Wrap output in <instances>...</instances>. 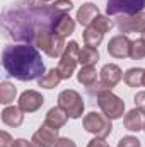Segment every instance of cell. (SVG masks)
Instances as JSON below:
<instances>
[{
	"instance_id": "cell-31",
	"label": "cell",
	"mask_w": 145,
	"mask_h": 147,
	"mask_svg": "<svg viewBox=\"0 0 145 147\" xmlns=\"http://www.w3.org/2000/svg\"><path fill=\"white\" fill-rule=\"evenodd\" d=\"M135 105H137V108H142V110H145V91L138 92V94L135 96Z\"/></svg>"
},
{
	"instance_id": "cell-37",
	"label": "cell",
	"mask_w": 145,
	"mask_h": 147,
	"mask_svg": "<svg viewBox=\"0 0 145 147\" xmlns=\"http://www.w3.org/2000/svg\"><path fill=\"white\" fill-rule=\"evenodd\" d=\"M144 130H145V128H144Z\"/></svg>"
},
{
	"instance_id": "cell-3",
	"label": "cell",
	"mask_w": 145,
	"mask_h": 147,
	"mask_svg": "<svg viewBox=\"0 0 145 147\" xmlns=\"http://www.w3.org/2000/svg\"><path fill=\"white\" fill-rule=\"evenodd\" d=\"M34 46L43 50L48 57L56 58V57H62L67 45H65V38L55 34V31H44L34 39Z\"/></svg>"
},
{
	"instance_id": "cell-32",
	"label": "cell",
	"mask_w": 145,
	"mask_h": 147,
	"mask_svg": "<svg viewBox=\"0 0 145 147\" xmlns=\"http://www.w3.org/2000/svg\"><path fill=\"white\" fill-rule=\"evenodd\" d=\"M87 147H109V146L104 142V139L96 137V139H92V140L89 142V146H87Z\"/></svg>"
},
{
	"instance_id": "cell-33",
	"label": "cell",
	"mask_w": 145,
	"mask_h": 147,
	"mask_svg": "<svg viewBox=\"0 0 145 147\" xmlns=\"http://www.w3.org/2000/svg\"><path fill=\"white\" fill-rule=\"evenodd\" d=\"M12 147H33V142H28L26 139H17V140H14Z\"/></svg>"
},
{
	"instance_id": "cell-25",
	"label": "cell",
	"mask_w": 145,
	"mask_h": 147,
	"mask_svg": "<svg viewBox=\"0 0 145 147\" xmlns=\"http://www.w3.org/2000/svg\"><path fill=\"white\" fill-rule=\"evenodd\" d=\"M130 57L133 60H142L145 58V39H137L132 43V51H130Z\"/></svg>"
},
{
	"instance_id": "cell-9",
	"label": "cell",
	"mask_w": 145,
	"mask_h": 147,
	"mask_svg": "<svg viewBox=\"0 0 145 147\" xmlns=\"http://www.w3.org/2000/svg\"><path fill=\"white\" fill-rule=\"evenodd\" d=\"M123 74H121V69L114 63H108L103 67L101 70V84H94L91 87H96V92H101V91H111L119 80H121Z\"/></svg>"
},
{
	"instance_id": "cell-7",
	"label": "cell",
	"mask_w": 145,
	"mask_h": 147,
	"mask_svg": "<svg viewBox=\"0 0 145 147\" xmlns=\"http://www.w3.org/2000/svg\"><path fill=\"white\" fill-rule=\"evenodd\" d=\"M79 45L75 41H70L65 46V51L60 57V63H58V72L62 75V79H70L72 74L75 72V67L79 63Z\"/></svg>"
},
{
	"instance_id": "cell-24",
	"label": "cell",
	"mask_w": 145,
	"mask_h": 147,
	"mask_svg": "<svg viewBox=\"0 0 145 147\" xmlns=\"http://www.w3.org/2000/svg\"><path fill=\"white\" fill-rule=\"evenodd\" d=\"M15 94H17V91H15L14 84H10V82H2L0 84V103L2 105L12 103L14 98H15Z\"/></svg>"
},
{
	"instance_id": "cell-16",
	"label": "cell",
	"mask_w": 145,
	"mask_h": 147,
	"mask_svg": "<svg viewBox=\"0 0 145 147\" xmlns=\"http://www.w3.org/2000/svg\"><path fill=\"white\" fill-rule=\"evenodd\" d=\"M97 16H99V10H97V7H96L94 3H91V2L84 3V5L77 10V21H79L82 26H87V28L92 24V21H94Z\"/></svg>"
},
{
	"instance_id": "cell-28",
	"label": "cell",
	"mask_w": 145,
	"mask_h": 147,
	"mask_svg": "<svg viewBox=\"0 0 145 147\" xmlns=\"http://www.w3.org/2000/svg\"><path fill=\"white\" fill-rule=\"evenodd\" d=\"M118 147H140V140H138L137 137L128 135V137H123V139L118 142Z\"/></svg>"
},
{
	"instance_id": "cell-22",
	"label": "cell",
	"mask_w": 145,
	"mask_h": 147,
	"mask_svg": "<svg viewBox=\"0 0 145 147\" xmlns=\"http://www.w3.org/2000/svg\"><path fill=\"white\" fill-rule=\"evenodd\" d=\"M103 36H104V33H101L99 29H96V28H92V26L85 28V31H84V41H85V46L97 48V46L101 45V41H103Z\"/></svg>"
},
{
	"instance_id": "cell-4",
	"label": "cell",
	"mask_w": 145,
	"mask_h": 147,
	"mask_svg": "<svg viewBox=\"0 0 145 147\" xmlns=\"http://www.w3.org/2000/svg\"><path fill=\"white\" fill-rule=\"evenodd\" d=\"M84 128L91 134H94L96 137H101V139H106L111 130H113V125H111V120L103 113H96V111H91L84 116Z\"/></svg>"
},
{
	"instance_id": "cell-34",
	"label": "cell",
	"mask_w": 145,
	"mask_h": 147,
	"mask_svg": "<svg viewBox=\"0 0 145 147\" xmlns=\"http://www.w3.org/2000/svg\"><path fill=\"white\" fill-rule=\"evenodd\" d=\"M142 38H144V39H145V31H144V33H142Z\"/></svg>"
},
{
	"instance_id": "cell-12",
	"label": "cell",
	"mask_w": 145,
	"mask_h": 147,
	"mask_svg": "<svg viewBox=\"0 0 145 147\" xmlns=\"http://www.w3.org/2000/svg\"><path fill=\"white\" fill-rule=\"evenodd\" d=\"M58 139H60L58 137V130L43 125L36 134L33 135L31 142H33V147H53L56 144Z\"/></svg>"
},
{
	"instance_id": "cell-10",
	"label": "cell",
	"mask_w": 145,
	"mask_h": 147,
	"mask_svg": "<svg viewBox=\"0 0 145 147\" xmlns=\"http://www.w3.org/2000/svg\"><path fill=\"white\" fill-rule=\"evenodd\" d=\"M116 26L121 33H144L145 31V12L119 16L116 19Z\"/></svg>"
},
{
	"instance_id": "cell-30",
	"label": "cell",
	"mask_w": 145,
	"mask_h": 147,
	"mask_svg": "<svg viewBox=\"0 0 145 147\" xmlns=\"http://www.w3.org/2000/svg\"><path fill=\"white\" fill-rule=\"evenodd\" d=\"M55 147H77V146H75V142H73V140L67 139V137H62V139H58V140H56Z\"/></svg>"
},
{
	"instance_id": "cell-1",
	"label": "cell",
	"mask_w": 145,
	"mask_h": 147,
	"mask_svg": "<svg viewBox=\"0 0 145 147\" xmlns=\"http://www.w3.org/2000/svg\"><path fill=\"white\" fill-rule=\"evenodd\" d=\"M58 14L53 5H43L36 0H19L2 14V29L7 38L34 45L41 33L53 31Z\"/></svg>"
},
{
	"instance_id": "cell-11",
	"label": "cell",
	"mask_w": 145,
	"mask_h": 147,
	"mask_svg": "<svg viewBox=\"0 0 145 147\" xmlns=\"http://www.w3.org/2000/svg\"><path fill=\"white\" fill-rule=\"evenodd\" d=\"M132 43L125 34H118V36L111 38L108 43V53L114 58H125V57H130V51H132Z\"/></svg>"
},
{
	"instance_id": "cell-8",
	"label": "cell",
	"mask_w": 145,
	"mask_h": 147,
	"mask_svg": "<svg viewBox=\"0 0 145 147\" xmlns=\"http://www.w3.org/2000/svg\"><path fill=\"white\" fill-rule=\"evenodd\" d=\"M145 0H108L106 12L109 16H132L142 12Z\"/></svg>"
},
{
	"instance_id": "cell-6",
	"label": "cell",
	"mask_w": 145,
	"mask_h": 147,
	"mask_svg": "<svg viewBox=\"0 0 145 147\" xmlns=\"http://www.w3.org/2000/svg\"><path fill=\"white\" fill-rule=\"evenodd\" d=\"M58 106L65 111L70 118H80L82 113H84L82 96L77 91H72V89H67V91L60 92V96H58Z\"/></svg>"
},
{
	"instance_id": "cell-14",
	"label": "cell",
	"mask_w": 145,
	"mask_h": 147,
	"mask_svg": "<svg viewBox=\"0 0 145 147\" xmlns=\"http://www.w3.org/2000/svg\"><path fill=\"white\" fill-rule=\"evenodd\" d=\"M125 127L130 132H138L145 128V110L142 108H133L125 115Z\"/></svg>"
},
{
	"instance_id": "cell-35",
	"label": "cell",
	"mask_w": 145,
	"mask_h": 147,
	"mask_svg": "<svg viewBox=\"0 0 145 147\" xmlns=\"http://www.w3.org/2000/svg\"><path fill=\"white\" fill-rule=\"evenodd\" d=\"M39 2H50V0H39Z\"/></svg>"
},
{
	"instance_id": "cell-20",
	"label": "cell",
	"mask_w": 145,
	"mask_h": 147,
	"mask_svg": "<svg viewBox=\"0 0 145 147\" xmlns=\"http://www.w3.org/2000/svg\"><path fill=\"white\" fill-rule=\"evenodd\" d=\"M60 80H62V75L58 72V69H51L46 74H43V77L38 79V84H39V87L53 89V87H56L60 84Z\"/></svg>"
},
{
	"instance_id": "cell-18",
	"label": "cell",
	"mask_w": 145,
	"mask_h": 147,
	"mask_svg": "<svg viewBox=\"0 0 145 147\" xmlns=\"http://www.w3.org/2000/svg\"><path fill=\"white\" fill-rule=\"evenodd\" d=\"M24 120V115H22V110L19 106H7L5 110L2 111V121L9 127H19Z\"/></svg>"
},
{
	"instance_id": "cell-21",
	"label": "cell",
	"mask_w": 145,
	"mask_h": 147,
	"mask_svg": "<svg viewBox=\"0 0 145 147\" xmlns=\"http://www.w3.org/2000/svg\"><path fill=\"white\" fill-rule=\"evenodd\" d=\"M144 69H128L123 75V79L130 87H140L144 86Z\"/></svg>"
},
{
	"instance_id": "cell-19",
	"label": "cell",
	"mask_w": 145,
	"mask_h": 147,
	"mask_svg": "<svg viewBox=\"0 0 145 147\" xmlns=\"http://www.w3.org/2000/svg\"><path fill=\"white\" fill-rule=\"evenodd\" d=\"M99 60V51L97 48H91V46H85L80 50L79 53V63L82 67H94Z\"/></svg>"
},
{
	"instance_id": "cell-5",
	"label": "cell",
	"mask_w": 145,
	"mask_h": 147,
	"mask_svg": "<svg viewBox=\"0 0 145 147\" xmlns=\"http://www.w3.org/2000/svg\"><path fill=\"white\" fill-rule=\"evenodd\" d=\"M97 105H99L101 111L108 116L109 120H116V118L123 116L125 103L116 94H113L111 91H101V92H97Z\"/></svg>"
},
{
	"instance_id": "cell-36",
	"label": "cell",
	"mask_w": 145,
	"mask_h": 147,
	"mask_svg": "<svg viewBox=\"0 0 145 147\" xmlns=\"http://www.w3.org/2000/svg\"><path fill=\"white\" fill-rule=\"evenodd\" d=\"M144 86H145V74H144Z\"/></svg>"
},
{
	"instance_id": "cell-29",
	"label": "cell",
	"mask_w": 145,
	"mask_h": 147,
	"mask_svg": "<svg viewBox=\"0 0 145 147\" xmlns=\"http://www.w3.org/2000/svg\"><path fill=\"white\" fill-rule=\"evenodd\" d=\"M12 146H14L12 137H10L5 130H2V132H0V147H12Z\"/></svg>"
},
{
	"instance_id": "cell-26",
	"label": "cell",
	"mask_w": 145,
	"mask_h": 147,
	"mask_svg": "<svg viewBox=\"0 0 145 147\" xmlns=\"http://www.w3.org/2000/svg\"><path fill=\"white\" fill-rule=\"evenodd\" d=\"M92 28H96V29H99L101 33H108L109 29L113 28V21L106 17V16H97L94 21H92V24H91Z\"/></svg>"
},
{
	"instance_id": "cell-17",
	"label": "cell",
	"mask_w": 145,
	"mask_h": 147,
	"mask_svg": "<svg viewBox=\"0 0 145 147\" xmlns=\"http://www.w3.org/2000/svg\"><path fill=\"white\" fill-rule=\"evenodd\" d=\"M73 29H75V21H73L68 14H63V16H60V17L56 19L55 26H53V31H55V34H58L60 38L70 36V34L73 33Z\"/></svg>"
},
{
	"instance_id": "cell-2",
	"label": "cell",
	"mask_w": 145,
	"mask_h": 147,
	"mask_svg": "<svg viewBox=\"0 0 145 147\" xmlns=\"http://www.w3.org/2000/svg\"><path fill=\"white\" fill-rule=\"evenodd\" d=\"M2 65L5 72L19 80H34L43 77L44 63L36 46L9 45L2 51Z\"/></svg>"
},
{
	"instance_id": "cell-13",
	"label": "cell",
	"mask_w": 145,
	"mask_h": 147,
	"mask_svg": "<svg viewBox=\"0 0 145 147\" xmlns=\"http://www.w3.org/2000/svg\"><path fill=\"white\" fill-rule=\"evenodd\" d=\"M44 103V98L38 92V91H26L21 94L19 98V108L24 113H33L38 111Z\"/></svg>"
},
{
	"instance_id": "cell-15",
	"label": "cell",
	"mask_w": 145,
	"mask_h": 147,
	"mask_svg": "<svg viewBox=\"0 0 145 147\" xmlns=\"http://www.w3.org/2000/svg\"><path fill=\"white\" fill-rule=\"evenodd\" d=\"M68 120V115L62 110L60 106L56 108H51V110L46 113V118H44V125L50 127V128H55V130H60Z\"/></svg>"
},
{
	"instance_id": "cell-27",
	"label": "cell",
	"mask_w": 145,
	"mask_h": 147,
	"mask_svg": "<svg viewBox=\"0 0 145 147\" xmlns=\"http://www.w3.org/2000/svg\"><path fill=\"white\" fill-rule=\"evenodd\" d=\"M51 5H53V9H55L58 14H68L73 7L70 0H55Z\"/></svg>"
},
{
	"instance_id": "cell-23",
	"label": "cell",
	"mask_w": 145,
	"mask_h": 147,
	"mask_svg": "<svg viewBox=\"0 0 145 147\" xmlns=\"http://www.w3.org/2000/svg\"><path fill=\"white\" fill-rule=\"evenodd\" d=\"M77 80L80 84L87 86V87L94 86L97 82V72H96V69L94 67H82L79 70V74H77Z\"/></svg>"
}]
</instances>
